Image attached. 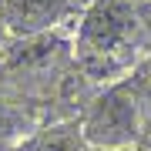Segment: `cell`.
<instances>
[{
  "instance_id": "1",
  "label": "cell",
  "mask_w": 151,
  "mask_h": 151,
  "mask_svg": "<svg viewBox=\"0 0 151 151\" xmlns=\"http://www.w3.org/2000/svg\"><path fill=\"white\" fill-rule=\"evenodd\" d=\"M145 27H148L145 0H94L77 34V50L87 67L104 70L108 60L134 47Z\"/></svg>"
},
{
  "instance_id": "2",
  "label": "cell",
  "mask_w": 151,
  "mask_h": 151,
  "mask_svg": "<svg viewBox=\"0 0 151 151\" xmlns=\"http://www.w3.org/2000/svg\"><path fill=\"white\" fill-rule=\"evenodd\" d=\"M81 131L91 148H128L141 138V97L138 84L124 81L104 91L84 114Z\"/></svg>"
},
{
  "instance_id": "3",
  "label": "cell",
  "mask_w": 151,
  "mask_h": 151,
  "mask_svg": "<svg viewBox=\"0 0 151 151\" xmlns=\"http://www.w3.org/2000/svg\"><path fill=\"white\" fill-rule=\"evenodd\" d=\"M70 10V0H0V20L14 37H40Z\"/></svg>"
},
{
  "instance_id": "4",
  "label": "cell",
  "mask_w": 151,
  "mask_h": 151,
  "mask_svg": "<svg viewBox=\"0 0 151 151\" xmlns=\"http://www.w3.org/2000/svg\"><path fill=\"white\" fill-rule=\"evenodd\" d=\"M17 151H94V148L87 145L77 121H64V124H50L44 131H34L30 138H24V145Z\"/></svg>"
},
{
  "instance_id": "5",
  "label": "cell",
  "mask_w": 151,
  "mask_h": 151,
  "mask_svg": "<svg viewBox=\"0 0 151 151\" xmlns=\"http://www.w3.org/2000/svg\"><path fill=\"white\" fill-rule=\"evenodd\" d=\"M30 124V118L24 114L17 104H10L7 97H0V138H10V134H24V128Z\"/></svg>"
},
{
  "instance_id": "6",
  "label": "cell",
  "mask_w": 151,
  "mask_h": 151,
  "mask_svg": "<svg viewBox=\"0 0 151 151\" xmlns=\"http://www.w3.org/2000/svg\"><path fill=\"white\" fill-rule=\"evenodd\" d=\"M138 145H141V151H151V121L141 128V138H138Z\"/></svg>"
}]
</instances>
